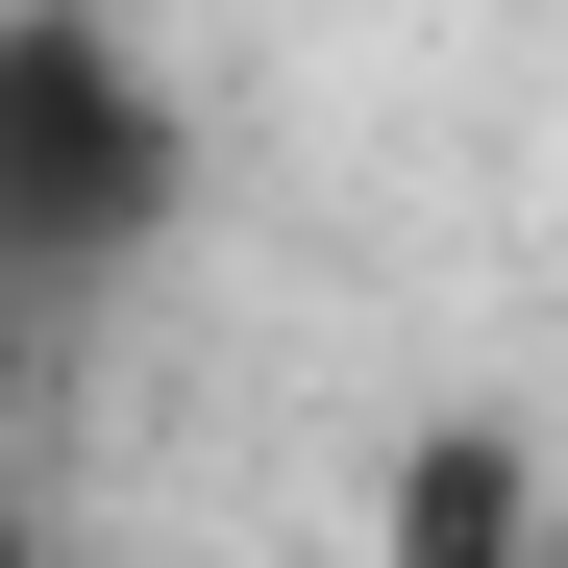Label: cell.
Segmentation results:
<instances>
[{"label":"cell","instance_id":"obj_1","mask_svg":"<svg viewBox=\"0 0 568 568\" xmlns=\"http://www.w3.org/2000/svg\"><path fill=\"white\" fill-rule=\"evenodd\" d=\"M199 223V100L124 0H0V297H124Z\"/></svg>","mask_w":568,"mask_h":568},{"label":"cell","instance_id":"obj_2","mask_svg":"<svg viewBox=\"0 0 568 568\" xmlns=\"http://www.w3.org/2000/svg\"><path fill=\"white\" fill-rule=\"evenodd\" d=\"M371 568H544V445L519 420H420L396 495H371Z\"/></svg>","mask_w":568,"mask_h":568},{"label":"cell","instance_id":"obj_3","mask_svg":"<svg viewBox=\"0 0 568 568\" xmlns=\"http://www.w3.org/2000/svg\"><path fill=\"white\" fill-rule=\"evenodd\" d=\"M0 420H26V297H0Z\"/></svg>","mask_w":568,"mask_h":568},{"label":"cell","instance_id":"obj_4","mask_svg":"<svg viewBox=\"0 0 568 568\" xmlns=\"http://www.w3.org/2000/svg\"><path fill=\"white\" fill-rule=\"evenodd\" d=\"M0 568H26V519H0Z\"/></svg>","mask_w":568,"mask_h":568}]
</instances>
